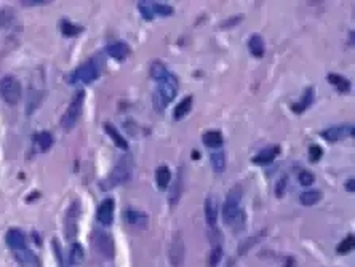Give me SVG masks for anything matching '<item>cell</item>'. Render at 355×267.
I'll list each match as a JSON object with an SVG mask.
<instances>
[{
    "label": "cell",
    "mask_w": 355,
    "mask_h": 267,
    "mask_svg": "<svg viewBox=\"0 0 355 267\" xmlns=\"http://www.w3.org/2000/svg\"><path fill=\"white\" fill-rule=\"evenodd\" d=\"M242 190L240 186H235L229 190L226 197V202L222 205V221L227 227H230L233 232H242L247 226V213L245 210L240 207L242 202Z\"/></svg>",
    "instance_id": "cell-1"
},
{
    "label": "cell",
    "mask_w": 355,
    "mask_h": 267,
    "mask_svg": "<svg viewBox=\"0 0 355 267\" xmlns=\"http://www.w3.org/2000/svg\"><path fill=\"white\" fill-rule=\"evenodd\" d=\"M133 168H135V162L133 157L130 154H125L124 157H120V160L117 162V165L112 171L109 173V176L106 179H102L99 184V189L101 190H110V189H115L122 184L128 182L133 176Z\"/></svg>",
    "instance_id": "cell-2"
},
{
    "label": "cell",
    "mask_w": 355,
    "mask_h": 267,
    "mask_svg": "<svg viewBox=\"0 0 355 267\" xmlns=\"http://www.w3.org/2000/svg\"><path fill=\"white\" fill-rule=\"evenodd\" d=\"M178 90H180V80H178V77L173 72L168 71L162 79L157 80V91L152 98L154 109H157L158 112H162V110L176 98Z\"/></svg>",
    "instance_id": "cell-3"
},
{
    "label": "cell",
    "mask_w": 355,
    "mask_h": 267,
    "mask_svg": "<svg viewBox=\"0 0 355 267\" xmlns=\"http://www.w3.org/2000/svg\"><path fill=\"white\" fill-rule=\"evenodd\" d=\"M90 242L99 256L106 257V259H112V257H114L115 246L109 232L102 231V229H93V232L90 235Z\"/></svg>",
    "instance_id": "cell-4"
},
{
    "label": "cell",
    "mask_w": 355,
    "mask_h": 267,
    "mask_svg": "<svg viewBox=\"0 0 355 267\" xmlns=\"http://www.w3.org/2000/svg\"><path fill=\"white\" fill-rule=\"evenodd\" d=\"M83 101H85V91L80 90L79 93L72 98L69 107L66 109V112L63 114L61 118V126L64 128L66 131H71L76 123L79 122L80 114H82V107H83Z\"/></svg>",
    "instance_id": "cell-5"
},
{
    "label": "cell",
    "mask_w": 355,
    "mask_h": 267,
    "mask_svg": "<svg viewBox=\"0 0 355 267\" xmlns=\"http://www.w3.org/2000/svg\"><path fill=\"white\" fill-rule=\"evenodd\" d=\"M21 95H23V88H21L20 80L16 77L7 76L0 80V96H2V99L7 104L16 106L20 103Z\"/></svg>",
    "instance_id": "cell-6"
},
{
    "label": "cell",
    "mask_w": 355,
    "mask_h": 267,
    "mask_svg": "<svg viewBox=\"0 0 355 267\" xmlns=\"http://www.w3.org/2000/svg\"><path fill=\"white\" fill-rule=\"evenodd\" d=\"M98 77H99V68L96 66V62L87 61L71 74V84H77V82H82V84H93Z\"/></svg>",
    "instance_id": "cell-7"
},
{
    "label": "cell",
    "mask_w": 355,
    "mask_h": 267,
    "mask_svg": "<svg viewBox=\"0 0 355 267\" xmlns=\"http://www.w3.org/2000/svg\"><path fill=\"white\" fill-rule=\"evenodd\" d=\"M79 216H80V202L74 200L66 211V218H64V232H66L68 240H74L77 235Z\"/></svg>",
    "instance_id": "cell-8"
},
{
    "label": "cell",
    "mask_w": 355,
    "mask_h": 267,
    "mask_svg": "<svg viewBox=\"0 0 355 267\" xmlns=\"http://www.w3.org/2000/svg\"><path fill=\"white\" fill-rule=\"evenodd\" d=\"M184 256H186V250H184L183 235H181V232H176L171 238L170 250H168V257H170L171 265L173 267H183Z\"/></svg>",
    "instance_id": "cell-9"
},
{
    "label": "cell",
    "mask_w": 355,
    "mask_h": 267,
    "mask_svg": "<svg viewBox=\"0 0 355 267\" xmlns=\"http://www.w3.org/2000/svg\"><path fill=\"white\" fill-rule=\"evenodd\" d=\"M353 131H355L353 125H336L320 131V136L328 143H338L342 140H347V138H352Z\"/></svg>",
    "instance_id": "cell-10"
},
{
    "label": "cell",
    "mask_w": 355,
    "mask_h": 267,
    "mask_svg": "<svg viewBox=\"0 0 355 267\" xmlns=\"http://www.w3.org/2000/svg\"><path fill=\"white\" fill-rule=\"evenodd\" d=\"M114 211H115V202L114 198H104L99 204L98 211H96V219L101 224L110 226L114 221Z\"/></svg>",
    "instance_id": "cell-11"
},
{
    "label": "cell",
    "mask_w": 355,
    "mask_h": 267,
    "mask_svg": "<svg viewBox=\"0 0 355 267\" xmlns=\"http://www.w3.org/2000/svg\"><path fill=\"white\" fill-rule=\"evenodd\" d=\"M15 259L20 264V267H42V262L39 259L35 251L29 248H23V250L15 251Z\"/></svg>",
    "instance_id": "cell-12"
},
{
    "label": "cell",
    "mask_w": 355,
    "mask_h": 267,
    "mask_svg": "<svg viewBox=\"0 0 355 267\" xmlns=\"http://www.w3.org/2000/svg\"><path fill=\"white\" fill-rule=\"evenodd\" d=\"M124 218L128 226H133L138 229H146L149 224V216L144 211H139V210H127L124 213Z\"/></svg>",
    "instance_id": "cell-13"
},
{
    "label": "cell",
    "mask_w": 355,
    "mask_h": 267,
    "mask_svg": "<svg viewBox=\"0 0 355 267\" xmlns=\"http://www.w3.org/2000/svg\"><path fill=\"white\" fill-rule=\"evenodd\" d=\"M5 242L7 245L12 248L13 251H18V250H23L26 248V235L21 229H10V231L7 232V237H5Z\"/></svg>",
    "instance_id": "cell-14"
},
{
    "label": "cell",
    "mask_w": 355,
    "mask_h": 267,
    "mask_svg": "<svg viewBox=\"0 0 355 267\" xmlns=\"http://www.w3.org/2000/svg\"><path fill=\"white\" fill-rule=\"evenodd\" d=\"M107 54L112 58V59H117V61H124L130 56V53H132V48L128 47V43L125 42H114V43H110L107 45V48H106Z\"/></svg>",
    "instance_id": "cell-15"
},
{
    "label": "cell",
    "mask_w": 355,
    "mask_h": 267,
    "mask_svg": "<svg viewBox=\"0 0 355 267\" xmlns=\"http://www.w3.org/2000/svg\"><path fill=\"white\" fill-rule=\"evenodd\" d=\"M218 213H219V205L214 197H208L205 200V219L210 227H216V221H218Z\"/></svg>",
    "instance_id": "cell-16"
},
{
    "label": "cell",
    "mask_w": 355,
    "mask_h": 267,
    "mask_svg": "<svg viewBox=\"0 0 355 267\" xmlns=\"http://www.w3.org/2000/svg\"><path fill=\"white\" fill-rule=\"evenodd\" d=\"M170 195H168V204H170V207H176L178 205V202H180L181 198V194H183V171L180 168V171H178V176L176 179L170 184Z\"/></svg>",
    "instance_id": "cell-17"
},
{
    "label": "cell",
    "mask_w": 355,
    "mask_h": 267,
    "mask_svg": "<svg viewBox=\"0 0 355 267\" xmlns=\"http://www.w3.org/2000/svg\"><path fill=\"white\" fill-rule=\"evenodd\" d=\"M280 154V146H269L266 149H263L261 152H258L253 159V163L258 165H269L275 160V157H278Z\"/></svg>",
    "instance_id": "cell-18"
},
{
    "label": "cell",
    "mask_w": 355,
    "mask_h": 267,
    "mask_svg": "<svg viewBox=\"0 0 355 267\" xmlns=\"http://www.w3.org/2000/svg\"><path fill=\"white\" fill-rule=\"evenodd\" d=\"M314 98H315V90H314V87H309L304 91L303 98L291 106V110H293V112H296V114H303L306 109H309L312 106Z\"/></svg>",
    "instance_id": "cell-19"
},
{
    "label": "cell",
    "mask_w": 355,
    "mask_h": 267,
    "mask_svg": "<svg viewBox=\"0 0 355 267\" xmlns=\"http://www.w3.org/2000/svg\"><path fill=\"white\" fill-rule=\"evenodd\" d=\"M248 48L251 51V54L256 58H263L264 53H266V43H264V39L261 37L259 34H253L250 35L248 39Z\"/></svg>",
    "instance_id": "cell-20"
},
{
    "label": "cell",
    "mask_w": 355,
    "mask_h": 267,
    "mask_svg": "<svg viewBox=\"0 0 355 267\" xmlns=\"http://www.w3.org/2000/svg\"><path fill=\"white\" fill-rule=\"evenodd\" d=\"M155 179H157V186L160 190H166L171 184V171L166 165H162L155 170Z\"/></svg>",
    "instance_id": "cell-21"
},
{
    "label": "cell",
    "mask_w": 355,
    "mask_h": 267,
    "mask_svg": "<svg viewBox=\"0 0 355 267\" xmlns=\"http://www.w3.org/2000/svg\"><path fill=\"white\" fill-rule=\"evenodd\" d=\"M104 130H106V133L110 136V140L114 141V144L119 147V149H122V151H128V141L125 140V138L120 135L119 131H117V128L112 125V123H109V122H106L104 123Z\"/></svg>",
    "instance_id": "cell-22"
},
{
    "label": "cell",
    "mask_w": 355,
    "mask_h": 267,
    "mask_svg": "<svg viewBox=\"0 0 355 267\" xmlns=\"http://www.w3.org/2000/svg\"><path fill=\"white\" fill-rule=\"evenodd\" d=\"M194 106V98L192 96H186L184 99H181V103L178 104L173 110V117L174 120H181L186 115L191 112V109Z\"/></svg>",
    "instance_id": "cell-23"
},
{
    "label": "cell",
    "mask_w": 355,
    "mask_h": 267,
    "mask_svg": "<svg viewBox=\"0 0 355 267\" xmlns=\"http://www.w3.org/2000/svg\"><path fill=\"white\" fill-rule=\"evenodd\" d=\"M326 79H328V82L331 85H334L336 88H338L339 93L345 95V93H349L350 91V82L345 77L339 76V74H328V77Z\"/></svg>",
    "instance_id": "cell-24"
},
{
    "label": "cell",
    "mask_w": 355,
    "mask_h": 267,
    "mask_svg": "<svg viewBox=\"0 0 355 267\" xmlns=\"http://www.w3.org/2000/svg\"><path fill=\"white\" fill-rule=\"evenodd\" d=\"M83 259H85V251H83L82 245L74 243L71 246V250H69V264L74 265V267H77L83 262Z\"/></svg>",
    "instance_id": "cell-25"
},
{
    "label": "cell",
    "mask_w": 355,
    "mask_h": 267,
    "mask_svg": "<svg viewBox=\"0 0 355 267\" xmlns=\"http://www.w3.org/2000/svg\"><path fill=\"white\" fill-rule=\"evenodd\" d=\"M322 192L320 190H306L300 195V202L304 205V207H312V205H317L319 202L322 200Z\"/></svg>",
    "instance_id": "cell-26"
},
{
    "label": "cell",
    "mask_w": 355,
    "mask_h": 267,
    "mask_svg": "<svg viewBox=\"0 0 355 267\" xmlns=\"http://www.w3.org/2000/svg\"><path fill=\"white\" fill-rule=\"evenodd\" d=\"M35 144L40 149V152H46L51 149L53 146V136L50 131H40L35 136Z\"/></svg>",
    "instance_id": "cell-27"
},
{
    "label": "cell",
    "mask_w": 355,
    "mask_h": 267,
    "mask_svg": "<svg viewBox=\"0 0 355 267\" xmlns=\"http://www.w3.org/2000/svg\"><path fill=\"white\" fill-rule=\"evenodd\" d=\"M202 140H203V144L207 146V147H221L222 146V135L221 131H207L203 136H202Z\"/></svg>",
    "instance_id": "cell-28"
},
{
    "label": "cell",
    "mask_w": 355,
    "mask_h": 267,
    "mask_svg": "<svg viewBox=\"0 0 355 267\" xmlns=\"http://www.w3.org/2000/svg\"><path fill=\"white\" fill-rule=\"evenodd\" d=\"M210 160H211V167L216 173H222L226 170V155L224 152H211L210 154Z\"/></svg>",
    "instance_id": "cell-29"
},
{
    "label": "cell",
    "mask_w": 355,
    "mask_h": 267,
    "mask_svg": "<svg viewBox=\"0 0 355 267\" xmlns=\"http://www.w3.org/2000/svg\"><path fill=\"white\" fill-rule=\"evenodd\" d=\"M60 29L63 32V35H66V37H74V35H79L82 32V27L77 26V24H74L68 20H63L60 23Z\"/></svg>",
    "instance_id": "cell-30"
},
{
    "label": "cell",
    "mask_w": 355,
    "mask_h": 267,
    "mask_svg": "<svg viewBox=\"0 0 355 267\" xmlns=\"http://www.w3.org/2000/svg\"><path fill=\"white\" fill-rule=\"evenodd\" d=\"M151 8H152V13L154 16L158 15V16H171L174 13L173 7L166 5V4H158V2H151Z\"/></svg>",
    "instance_id": "cell-31"
},
{
    "label": "cell",
    "mask_w": 355,
    "mask_h": 267,
    "mask_svg": "<svg viewBox=\"0 0 355 267\" xmlns=\"http://www.w3.org/2000/svg\"><path fill=\"white\" fill-rule=\"evenodd\" d=\"M168 72V69H166V66L165 64L162 62V61H154L152 64H151V77L157 82L158 79H162L165 74Z\"/></svg>",
    "instance_id": "cell-32"
},
{
    "label": "cell",
    "mask_w": 355,
    "mask_h": 267,
    "mask_svg": "<svg viewBox=\"0 0 355 267\" xmlns=\"http://www.w3.org/2000/svg\"><path fill=\"white\" fill-rule=\"evenodd\" d=\"M221 257H222V246H221V243H218L213 246V250L208 256V267H218Z\"/></svg>",
    "instance_id": "cell-33"
},
{
    "label": "cell",
    "mask_w": 355,
    "mask_h": 267,
    "mask_svg": "<svg viewBox=\"0 0 355 267\" xmlns=\"http://www.w3.org/2000/svg\"><path fill=\"white\" fill-rule=\"evenodd\" d=\"M353 245H355V242H353V235L350 234V235L345 237L344 240L338 245V253H339V254H347L349 251H352V250H353Z\"/></svg>",
    "instance_id": "cell-34"
},
{
    "label": "cell",
    "mask_w": 355,
    "mask_h": 267,
    "mask_svg": "<svg viewBox=\"0 0 355 267\" xmlns=\"http://www.w3.org/2000/svg\"><path fill=\"white\" fill-rule=\"evenodd\" d=\"M51 246H53V253L56 256V261H58L60 267H68V265H64V257H63V250H61V243L58 238H53L51 240Z\"/></svg>",
    "instance_id": "cell-35"
},
{
    "label": "cell",
    "mask_w": 355,
    "mask_h": 267,
    "mask_svg": "<svg viewBox=\"0 0 355 267\" xmlns=\"http://www.w3.org/2000/svg\"><path fill=\"white\" fill-rule=\"evenodd\" d=\"M298 179H300L301 186H311V184L315 182V174L311 173L309 170H303L300 174H298Z\"/></svg>",
    "instance_id": "cell-36"
},
{
    "label": "cell",
    "mask_w": 355,
    "mask_h": 267,
    "mask_svg": "<svg viewBox=\"0 0 355 267\" xmlns=\"http://www.w3.org/2000/svg\"><path fill=\"white\" fill-rule=\"evenodd\" d=\"M138 10L141 12L143 18L147 21H151L154 18V13H152V8H151V2H138Z\"/></svg>",
    "instance_id": "cell-37"
},
{
    "label": "cell",
    "mask_w": 355,
    "mask_h": 267,
    "mask_svg": "<svg viewBox=\"0 0 355 267\" xmlns=\"http://www.w3.org/2000/svg\"><path fill=\"white\" fill-rule=\"evenodd\" d=\"M309 157L312 162H319L322 157H323V149L320 146H317V144H312L309 147Z\"/></svg>",
    "instance_id": "cell-38"
},
{
    "label": "cell",
    "mask_w": 355,
    "mask_h": 267,
    "mask_svg": "<svg viewBox=\"0 0 355 267\" xmlns=\"http://www.w3.org/2000/svg\"><path fill=\"white\" fill-rule=\"evenodd\" d=\"M242 20H244V16L242 15H237V16H233V18H229V20H226V21H222L221 24H219V27L221 29H230V27H233V26H237Z\"/></svg>",
    "instance_id": "cell-39"
},
{
    "label": "cell",
    "mask_w": 355,
    "mask_h": 267,
    "mask_svg": "<svg viewBox=\"0 0 355 267\" xmlns=\"http://www.w3.org/2000/svg\"><path fill=\"white\" fill-rule=\"evenodd\" d=\"M258 240H259V237H251V238H247L245 242H242V243H240V248H239V254L247 253L250 248L253 246Z\"/></svg>",
    "instance_id": "cell-40"
},
{
    "label": "cell",
    "mask_w": 355,
    "mask_h": 267,
    "mask_svg": "<svg viewBox=\"0 0 355 267\" xmlns=\"http://www.w3.org/2000/svg\"><path fill=\"white\" fill-rule=\"evenodd\" d=\"M286 184H288V178H286V176H283V178L278 179L277 186H275V195H277V197H283V195H285Z\"/></svg>",
    "instance_id": "cell-41"
},
{
    "label": "cell",
    "mask_w": 355,
    "mask_h": 267,
    "mask_svg": "<svg viewBox=\"0 0 355 267\" xmlns=\"http://www.w3.org/2000/svg\"><path fill=\"white\" fill-rule=\"evenodd\" d=\"M345 189H347V190L350 192V194L355 190V181H353L352 178H350L349 181H345Z\"/></svg>",
    "instance_id": "cell-42"
},
{
    "label": "cell",
    "mask_w": 355,
    "mask_h": 267,
    "mask_svg": "<svg viewBox=\"0 0 355 267\" xmlns=\"http://www.w3.org/2000/svg\"><path fill=\"white\" fill-rule=\"evenodd\" d=\"M24 5H37V4H46L45 0H29V2H27V0H24L23 2Z\"/></svg>",
    "instance_id": "cell-43"
},
{
    "label": "cell",
    "mask_w": 355,
    "mask_h": 267,
    "mask_svg": "<svg viewBox=\"0 0 355 267\" xmlns=\"http://www.w3.org/2000/svg\"><path fill=\"white\" fill-rule=\"evenodd\" d=\"M199 155H200V154H199L197 151H195V152H192V159H195V160H199V159H200V157H199Z\"/></svg>",
    "instance_id": "cell-44"
}]
</instances>
